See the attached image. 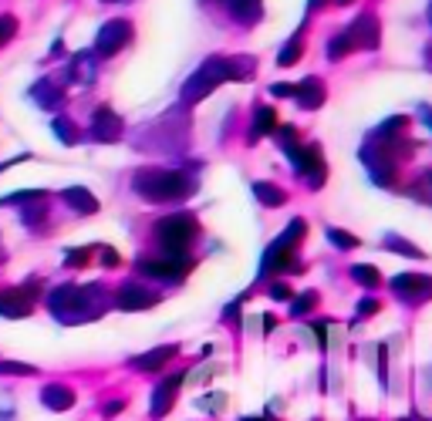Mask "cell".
Returning <instances> with one entry per match:
<instances>
[{"label":"cell","instance_id":"cell-1","mask_svg":"<svg viewBox=\"0 0 432 421\" xmlns=\"http://www.w3.org/2000/svg\"><path fill=\"white\" fill-rule=\"evenodd\" d=\"M132 189L145 202H176L186 193H193V179H186L176 169H142L132 179Z\"/></svg>","mask_w":432,"mask_h":421},{"label":"cell","instance_id":"cell-2","mask_svg":"<svg viewBox=\"0 0 432 421\" xmlns=\"http://www.w3.org/2000/svg\"><path fill=\"white\" fill-rule=\"evenodd\" d=\"M244 61H247V58H244ZM244 61H240V58H233V61L210 58L200 71H196V75L183 85V98H186V102H200V98H206V94L220 85V81H230V78H250V75H253V68H240Z\"/></svg>","mask_w":432,"mask_h":421},{"label":"cell","instance_id":"cell-3","mask_svg":"<svg viewBox=\"0 0 432 421\" xmlns=\"http://www.w3.org/2000/svg\"><path fill=\"white\" fill-rule=\"evenodd\" d=\"M155 236L162 243V256H183V250L193 243L196 236V219L189 216V212H179V216H169V219H162L159 229H155Z\"/></svg>","mask_w":432,"mask_h":421},{"label":"cell","instance_id":"cell-4","mask_svg":"<svg viewBox=\"0 0 432 421\" xmlns=\"http://www.w3.org/2000/svg\"><path fill=\"white\" fill-rule=\"evenodd\" d=\"M301 236H304V219H294V223L287 226V233H284L277 243H270V246H267V253H263V270L291 267V243L301 240Z\"/></svg>","mask_w":432,"mask_h":421},{"label":"cell","instance_id":"cell-5","mask_svg":"<svg viewBox=\"0 0 432 421\" xmlns=\"http://www.w3.org/2000/svg\"><path fill=\"white\" fill-rule=\"evenodd\" d=\"M284 149H287V155L294 159L297 172H308L311 189H318V185L324 182V162H321V155H318V149H314V145H308V149H294V145H284Z\"/></svg>","mask_w":432,"mask_h":421},{"label":"cell","instance_id":"cell-6","mask_svg":"<svg viewBox=\"0 0 432 421\" xmlns=\"http://www.w3.org/2000/svg\"><path fill=\"white\" fill-rule=\"evenodd\" d=\"M128 37H132V24L128 20H108L105 28L98 30V54H115V51H122L128 44Z\"/></svg>","mask_w":432,"mask_h":421},{"label":"cell","instance_id":"cell-7","mask_svg":"<svg viewBox=\"0 0 432 421\" xmlns=\"http://www.w3.org/2000/svg\"><path fill=\"white\" fill-rule=\"evenodd\" d=\"M392 290L402 300H426L432 297V276H419V273H402L392 280Z\"/></svg>","mask_w":432,"mask_h":421},{"label":"cell","instance_id":"cell-8","mask_svg":"<svg viewBox=\"0 0 432 421\" xmlns=\"http://www.w3.org/2000/svg\"><path fill=\"white\" fill-rule=\"evenodd\" d=\"M186 267H189L186 256H162V253H159V260H142L139 263V270L155 276V280H179Z\"/></svg>","mask_w":432,"mask_h":421},{"label":"cell","instance_id":"cell-9","mask_svg":"<svg viewBox=\"0 0 432 421\" xmlns=\"http://www.w3.org/2000/svg\"><path fill=\"white\" fill-rule=\"evenodd\" d=\"M92 135H95V142H115V138L122 135V118L112 108H98L92 118Z\"/></svg>","mask_w":432,"mask_h":421},{"label":"cell","instance_id":"cell-10","mask_svg":"<svg viewBox=\"0 0 432 421\" xmlns=\"http://www.w3.org/2000/svg\"><path fill=\"white\" fill-rule=\"evenodd\" d=\"M348 34H352V41L358 37V44H361V47H378V34H382V28H378V17H375V14H361L355 24H352V30H348Z\"/></svg>","mask_w":432,"mask_h":421},{"label":"cell","instance_id":"cell-11","mask_svg":"<svg viewBox=\"0 0 432 421\" xmlns=\"http://www.w3.org/2000/svg\"><path fill=\"white\" fill-rule=\"evenodd\" d=\"M155 303V293H149L142 283H125L122 293H119V307L122 310H145Z\"/></svg>","mask_w":432,"mask_h":421},{"label":"cell","instance_id":"cell-12","mask_svg":"<svg viewBox=\"0 0 432 421\" xmlns=\"http://www.w3.org/2000/svg\"><path fill=\"white\" fill-rule=\"evenodd\" d=\"M294 91H297V105L308 108V111H314V108L324 105V88H321V81H318V78H304Z\"/></svg>","mask_w":432,"mask_h":421},{"label":"cell","instance_id":"cell-13","mask_svg":"<svg viewBox=\"0 0 432 421\" xmlns=\"http://www.w3.org/2000/svg\"><path fill=\"white\" fill-rule=\"evenodd\" d=\"M183 377L186 374H172L166 384H159L155 388V398H152V418H162L166 411H169V405H172V398H176V388L183 384Z\"/></svg>","mask_w":432,"mask_h":421},{"label":"cell","instance_id":"cell-14","mask_svg":"<svg viewBox=\"0 0 432 421\" xmlns=\"http://www.w3.org/2000/svg\"><path fill=\"white\" fill-rule=\"evenodd\" d=\"M0 314L4 317H28L31 314V300L24 293H0Z\"/></svg>","mask_w":432,"mask_h":421},{"label":"cell","instance_id":"cell-15","mask_svg":"<svg viewBox=\"0 0 432 421\" xmlns=\"http://www.w3.org/2000/svg\"><path fill=\"white\" fill-rule=\"evenodd\" d=\"M227 4L240 24H253L260 17V0H227Z\"/></svg>","mask_w":432,"mask_h":421},{"label":"cell","instance_id":"cell-16","mask_svg":"<svg viewBox=\"0 0 432 421\" xmlns=\"http://www.w3.org/2000/svg\"><path fill=\"white\" fill-rule=\"evenodd\" d=\"M41 401H44L47 408H54V411H61V408H71V401H75V394L68 391L64 384H51L44 394H41Z\"/></svg>","mask_w":432,"mask_h":421},{"label":"cell","instance_id":"cell-17","mask_svg":"<svg viewBox=\"0 0 432 421\" xmlns=\"http://www.w3.org/2000/svg\"><path fill=\"white\" fill-rule=\"evenodd\" d=\"M277 128V111L270 105H260L257 108V121H253V135L250 138H260V135H270Z\"/></svg>","mask_w":432,"mask_h":421},{"label":"cell","instance_id":"cell-18","mask_svg":"<svg viewBox=\"0 0 432 421\" xmlns=\"http://www.w3.org/2000/svg\"><path fill=\"white\" fill-rule=\"evenodd\" d=\"M176 350H179V347H159V350H149V354H142L139 361H136V367H139V371H155V367H162V364H166V358H172V354H176Z\"/></svg>","mask_w":432,"mask_h":421},{"label":"cell","instance_id":"cell-19","mask_svg":"<svg viewBox=\"0 0 432 421\" xmlns=\"http://www.w3.org/2000/svg\"><path fill=\"white\" fill-rule=\"evenodd\" d=\"M64 199H68V206H75L78 212H95L98 209V202L92 199V193L88 189H64Z\"/></svg>","mask_w":432,"mask_h":421},{"label":"cell","instance_id":"cell-20","mask_svg":"<svg viewBox=\"0 0 432 421\" xmlns=\"http://www.w3.org/2000/svg\"><path fill=\"white\" fill-rule=\"evenodd\" d=\"M253 193H257V199H260L263 206H280V202H284V189L270 185V182H257Z\"/></svg>","mask_w":432,"mask_h":421},{"label":"cell","instance_id":"cell-21","mask_svg":"<svg viewBox=\"0 0 432 421\" xmlns=\"http://www.w3.org/2000/svg\"><path fill=\"white\" fill-rule=\"evenodd\" d=\"M301 51H304V44H301V37H297V34H294L291 41H287V47H284V51H280L277 64H280V68H291L294 61L301 58Z\"/></svg>","mask_w":432,"mask_h":421},{"label":"cell","instance_id":"cell-22","mask_svg":"<svg viewBox=\"0 0 432 421\" xmlns=\"http://www.w3.org/2000/svg\"><path fill=\"white\" fill-rule=\"evenodd\" d=\"M352 276H355L358 283H365V286H378V280H382V273L375 270V267H368V263H358V267H352Z\"/></svg>","mask_w":432,"mask_h":421},{"label":"cell","instance_id":"cell-23","mask_svg":"<svg viewBox=\"0 0 432 421\" xmlns=\"http://www.w3.org/2000/svg\"><path fill=\"white\" fill-rule=\"evenodd\" d=\"M314 303H318V293H314V290H308V293H301V297H297V300H294L291 314H294V317L308 314V310H311V307H314Z\"/></svg>","mask_w":432,"mask_h":421},{"label":"cell","instance_id":"cell-24","mask_svg":"<svg viewBox=\"0 0 432 421\" xmlns=\"http://www.w3.org/2000/svg\"><path fill=\"white\" fill-rule=\"evenodd\" d=\"M328 240L335 243V246H341V250H355L358 240L352 236V233H341V229H328Z\"/></svg>","mask_w":432,"mask_h":421},{"label":"cell","instance_id":"cell-25","mask_svg":"<svg viewBox=\"0 0 432 421\" xmlns=\"http://www.w3.org/2000/svg\"><path fill=\"white\" fill-rule=\"evenodd\" d=\"M388 246H392V250H399L402 256H412V260H422V250H419V246H412V243H405V240H395V236H388Z\"/></svg>","mask_w":432,"mask_h":421},{"label":"cell","instance_id":"cell-26","mask_svg":"<svg viewBox=\"0 0 432 421\" xmlns=\"http://www.w3.org/2000/svg\"><path fill=\"white\" fill-rule=\"evenodd\" d=\"M352 44H355V41H352V34H338V37L331 41V47H328V51H331V58H341V54H344Z\"/></svg>","mask_w":432,"mask_h":421},{"label":"cell","instance_id":"cell-27","mask_svg":"<svg viewBox=\"0 0 432 421\" xmlns=\"http://www.w3.org/2000/svg\"><path fill=\"white\" fill-rule=\"evenodd\" d=\"M17 34V20L14 17H0V44H7Z\"/></svg>","mask_w":432,"mask_h":421},{"label":"cell","instance_id":"cell-28","mask_svg":"<svg viewBox=\"0 0 432 421\" xmlns=\"http://www.w3.org/2000/svg\"><path fill=\"white\" fill-rule=\"evenodd\" d=\"M0 374H34V367H28V364H0Z\"/></svg>","mask_w":432,"mask_h":421},{"label":"cell","instance_id":"cell-29","mask_svg":"<svg viewBox=\"0 0 432 421\" xmlns=\"http://www.w3.org/2000/svg\"><path fill=\"white\" fill-rule=\"evenodd\" d=\"M54 132H58V138L68 142V145L75 142V128H71V125H64V121H54Z\"/></svg>","mask_w":432,"mask_h":421},{"label":"cell","instance_id":"cell-30","mask_svg":"<svg viewBox=\"0 0 432 421\" xmlns=\"http://www.w3.org/2000/svg\"><path fill=\"white\" fill-rule=\"evenodd\" d=\"M270 91H274L277 98H291V94H294V85H274Z\"/></svg>","mask_w":432,"mask_h":421},{"label":"cell","instance_id":"cell-31","mask_svg":"<svg viewBox=\"0 0 432 421\" xmlns=\"http://www.w3.org/2000/svg\"><path fill=\"white\" fill-rule=\"evenodd\" d=\"M122 408H125V401H112V405H105V418H115Z\"/></svg>","mask_w":432,"mask_h":421},{"label":"cell","instance_id":"cell-32","mask_svg":"<svg viewBox=\"0 0 432 421\" xmlns=\"http://www.w3.org/2000/svg\"><path fill=\"white\" fill-rule=\"evenodd\" d=\"M358 310L368 317V314H375V310H378V303H375V300H361V303H358Z\"/></svg>","mask_w":432,"mask_h":421},{"label":"cell","instance_id":"cell-33","mask_svg":"<svg viewBox=\"0 0 432 421\" xmlns=\"http://www.w3.org/2000/svg\"><path fill=\"white\" fill-rule=\"evenodd\" d=\"M270 293H274L277 300H287V297H291V290H287V286H284V283H277V286H274V290H270Z\"/></svg>","mask_w":432,"mask_h":421},{"label":"cell","instance_id":"cell-34","mask_svg":"<svg viewBox=\"0 0 432 421\" xmlns=\"http://www.w3.org/2000/svg\"><path fill=\"white\" fill-rule=\"evenodd\" d=\"M244 421H274L270 415H263V418H244Z\"/></svg>","mask_w":432,"mask_h":421},{"label":"cell","instance_id":"cell-35","mask_svg":"<svg viewBox=\"0 0 432 421\" xmlns=\"http://www.w3.org/2000/svg\"><path fill=\"white\" fill-rule=\"evenodd\" d=\"M426 121H429V128H432V111H429V118H426Z\"/></svg>","mask_w":432,"mask_h":421},{"label":"cell","instance_id":"cell-36","mask_svg":"<svg viewBox=\"0 0 432 421\" xmlns=\"http://www.w3.org/2000/svg\"><path fill=\"white\" fill-rule=\"evenodd\" d=\"M341 4H348V0H341Z\"/></svg>","mask_w":432,"mask_h":421}]
</instances>
